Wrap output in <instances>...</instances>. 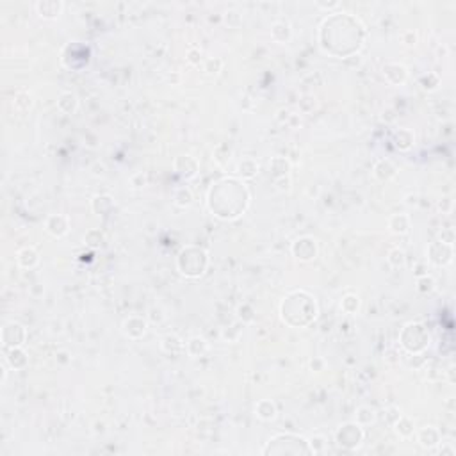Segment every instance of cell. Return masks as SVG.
Wrapping results in <instances>:
<instances>
[{
  "label": "cell",
  "mask_w": 456,
  "mask_h": 456,
  "mask_svg": "<svg viewBox=\"0 0 456 456\" xmlns=\"http://www.w3.org/2000/svg\"><path fill=\"white\" fill-rule=\"evenodd\" d=\"M293 255L300 260H312L317 255V244L310 237H300L293 242Z\"/></svg>",
  "instance_id": "cell-1"
},
{
  "label": "cell",
  "mask_w": 456,
  "mask_h": 456,
  "mask_svg": "<svg viewBox=\"0 0 456 456\" xmlns=\"http://www.w3.org/2000/svg\"><path fill=\"white\" fill-rule=\"evenodd\" d=\"M362 440V429L356 424H344L337 431V442L340 445H358Z\"/></svg>",
  "instance_id": "cell-2"
},
{
  "label": "cell",
  "mask_w": 456,
  "mask_h": 456,
  "mask_svg": "<svg viewBox=\"0 0 456 456\" xmlns=\"http://www.w3.org/2000/svg\"><path fill=\"white\" fill-rule=\"evenodd\" d=\"M36 11L41 18H57L63 11V2H57V0H39L36 2Z\"/></svg>",
  "instance_id": "cell-3"
},
{
  "label": "cell",
  "mask_w": 456,
  "mask_h": 456,
  "mask_svg": "<svg viewBox=\"0 0 456 456\" xmlns=\"http://www.w3.org/2000/svg\"><path fill=\"white\" fill-rule=\"evenodd\" d=\"M68 230H70V223L66 216L55 214L47 219V232L54 237H63L64 234H68Z\"/></svg>",
  "instance_id": "cell-4"
},
{
  "label": "cell",
  "mask_w": 456,
  "mask_h": 456,
  "mask_svg": "<svg viewBox=\"0 0 456 456\" xmlns=\"http://www.w3.org/2000/svg\"><path fill=\"white\" fill-rule=\"evenodd\" d=\"M383 75H385V78L390 82V84H394V86H399V84H403V82L406 80V77H408V71H406V68L403 66V64H398V63H389L383 66Z\"/></svg>",
  "instance_id": "cell-5"
},
{
  "label": "cell",
  "mask_w": 456,
  "mask_h": 456,
  "mask_svg": "<svg viewBox=\"0 0 456 456\" xmlns=\"http://www.w3.org/2000/svg\"><path fill=\"white\" fill-rule=\"evenodd\" d=\"M389 228L392 234H406L410 230V218L406 214H394L389 219Z\"/></svg>",
  "instance_id": "cell-6"
},
{
  "label": "cell",
  "mask_w": 456,
  "mask_h": 456,
  "mask_svg": "<svg viewBox=\"0 0 456 456\" xmlns=\"http://www.w3.org/2000/svg\"><path fill=\"white\" fill-rule=\"evenodd\" d=\"M375 176L382 182H389L396 176V166L390 160H380L375 166Z\"/></svg>",
  "instance_id": "cell-7"
},
{
  "label": "cell",
  "mask_w": 456,
  "mask_h": 456,
  "mask_svg": "<svg viewBox=\"0 0 456 456\" xmlns=\"http://www.w3.org/2000/svg\"><path fill=\"white\" fill-rule=\"evenodd\" d=\"M255 413H257V417H260L262 421H271V419L277 417V406H275L273 401H269V399H262L255 406Z\"/></svg>",
  "instance_id": "cell-8"
},
{
  "label": "cell",
  "mask_w": 456,
  "mask_h": 456,
  "mask_svg": "<svg viewBox=\"0 0 456 456\" xmlns=\"http://www.w3.org/2000/svg\"><path fill=\"white\" fill-rule=\"evenodd\" d=\"M271 36H273V39L278 41V43L289 41V38H291V25H289V22H285V20L275 22L273 27H271Z\"/></svg>",
  "instance_id": "cell-9"
},
{
  "label": "cell",
  "mask_w": 456,
  "mask_h": 456,
  "mask_svg": "<svg viewBox=\"0 0 456 456\" xmlns=\"http://www.w3.org/2000/svg\"><path fill=\"white\" fill-rule=\"evenodd\" d=\"M144 331H146V321L144 319H141L137 326H134L132 317H129V319L123 323V333H125L127 337H130V339H139V337L144 335Z\"/></svg>",
  "instance_id": "cell-10"
},
{
  "label": "cell",
  "mask_w": 456,
  "mask_h": 456,
  "mask_svg": "<svg viewBox=\"0 0 456 456\" xmlns=\"http://www.w3.org/2000/svg\"><path fill=\"white\" fill-rule=\"evenodd\" d=\"M38 260H39L38 253H36L32 248H24V250L18 253V264L25 269L34 267V265L38 264Z\"/></svg>",
  "instance_id": "cell-11"
},
{
  "label": "cell",
  "mask_w": 456,
  "mask_h": 456,
  "mask_svg": "<svg viewBox=\"0 0 456 456\" xmlns=\"http://www.w3.org/2000/svg\"><path fill=\"white\" fill-rule=\"evenodd\" d=\"M57 107L66 114L75 113V109H77V97L73 93H61V97L57 100Z\"/></svg>",
  "instance_id": "cell-12"
},
{
  "label": "cell",
  "mask_w": 456,
  "mask_h": 456,
  "mask_svg": "<svg viewBox=\"0 0 456 456\" xmlns=\"http://www.w3.org/2000/svg\"><path fill=\"white\" fill-rule=\"evenodd\" d=\"M394 143L399 150H408L413 144V134L408 129H399L394 134Z\"/></svg>",
  "instance_id": "cell-13"
},
{
  "label": "cell",
  "mask_w": 456,
  "mask_h": 456,
  "mask_svg": "<svg viewBox=\"0 0 456 456\" xmlns=\"http://www.w3.org/2000/svg\"><path fill=\"white\" fill-rule=\"evenodd\" d=\"M8 362L13 369H22L27 366V356L20 347H11V351L8 353Z\"/></svg>",
  "instance_id": "cell-14"
},
{
  "label": "cell",
  "mask_w": 456,
  "mask_h": 456,
  "mask_svg": "<svg viewBox=\"0 0 456 456\" xmlns=\"http://www.w3.org/2000/svg\"><path fill=\"white\" fill-rule=\"evenodd\" d=\"M269 168H271V171L275 173V178H280V176H285L289 173L291 164H289L284 157H275V159H271V162H269Z\"/></svg>",
  "instance_id": "cell-15"
},
{
  "label": "cell",
  "mask_w": 456,
  "mask_h": 456,
  "mask_svg": "<svg viewBox=\"0 0 456 456\" xmlns=\"http://www.w3.org/2000/svg\"><path fill=\"white\" fill-rule=\"evenodd\" d=\"M419 440L424 447H431V445H437L440 440V435L435 428H424L419 433Z\"/></svg>",
  "instance_id": "cell-16"
},
{
  "label": "cell",
  "mask_w": 456,
  "mask_h": 456,
  "mask_svg": "<svg viewBox=\"0 0 456 456\" xmlns=\"http://www.w3.org/2000/svg\"><path fill=\"white\" fill-rule=\"evenodd\" d=\"M114 205L113 198L109 195H102V196H95L93 198V211L97 214H104V212L111 211Z\"/></svg>",
  "instance_id": "cell-17"
},
{
  "label": "cell",
  "mask_w": 456,
  "mask_h": 456,
  "mask_svg": "<svg viewBox=\"0 0 456 456\" xmlns=\"http://www.w3.org/2000/svg\"><path fill=\"white\" fill-rule=\"evenodd\" d=\"M207 351V342L202 337H193L188 342V353L191 356H200Z\"/></svg>",
  "instance_id": "cell-18"
},
{
  "label": "cell",
  "mask_w": 456,
  "mask_h": 456,
  "mask_svg": "<svg viewBox=\"0 0 456 456\" xmlns=\"http://www.w3.org/2000/svg\"><path fill=\"white\" fill-rule=\"evenodd\" d=\"M387 260H389V264L392 265V267H396V269L405 267L406 255H405V251L399 250V248H394V250L389 251V257H387Z\"/></svg>",
  "instance_id": "cell-19"
},
{
  "label": "cell",
  "mask_w": 456,
  "mask_h": 456,
  "mask_svg": "<svg viewBox=\"0 0 456 456\" xmlns=\"http://www.w3.org/2000/svg\"><path fill=\"white\" fill-rule=\"evenodd\" d=\"M239 173H241L244 178H253L255 175L258 173V164L251 159H246L239 164Z\"/></svg>",
  "instance_id": "cell-20"
},
{
  "label": "cell",
  "mask_w": 456,
  "mask_h": 456,
  "mask_svg": "<svg viewBox=\"0 0 456 456\" xmlns=\"http://www.w3.org/2000/svg\"><path fill=\"white\" fill-rule=\"evenodd\" d=\"M340 307H342V310L347 314L358 312V308H360L358 296H355V294H347V296H344L342 301H340Z\"/></svg>",
  "instance_id": "cell-21"
},
{
  "label": "cell",
  "mask_w": 456,
  "mask_h": 456,
  "mask_svg": "<svg viewBox=\"0 0 456 456\" xmlns=\"http://www.w3.org/2000/svg\"><path fill=\"white\" fill-rule=\"evenodd\" d=\"M182 347H184V344L180 342L175 335H168L162 340V349L166 351V353H171V355H178L180 351H182Z\"/></svg>",
  "instance_id": "cell-22"
},
{
  "label": "cell",
  "mask_w": 456,
  "mask_h": 456,
  "mask_svg": "<svg viewBox=\"0 0 456 456\" xmlns=\"http://www.w3.org/2000/svg\"><path fill=\"white\" fill-rule=\"evenodd\" d=\"M175 203L178 207H189L193 203V193L188 188H180L175 191Z\"/></svg>",
  "instance_id": "cell-23"
},
{
  "label": "cell",
  "mask_w": 456,
  "mask_h": 456,
  "mask_svg": "<svg viewBox=\"0 0 456 456\" xmlns=\"http://www.w3.org/2000/svg\"><path fill=\"white\" fill-rule=\"evenodd\" d=\"M375 410L369 408V406H360L358 412H356V421L360 422V424H371V422L375 421Z\"/></svg>",
  "instance_id": "cell-24"
},
{
  "label": "cell",
  "mask_w": 456,
  "mask_h": 456,
  "mask_svg": "<svg viewBox=\"0 0 456 456\" xmlns=\"http://www.w3.org/2000/svg\"><path fill=\"white\" fill-rule=\"evenodd\" d=\"M396 431L401 435V437H410L413 433V424L410 419L406 417H399L398 422H396Z\"/></svg>",
  "instance_id": "cell-25"
},
{
  "label": "cell",
  "mask_w": 456,
  "mask_h": 456,
  "mask_svg": "<svg viewBox=\"0 0 456 456\" xmlns=\"http://www.w3.org/2000/svg\"><path fill=\"white\" fill-rule=\"evenodd\" d=\"M15 106L18 107V109H29V107L32 106L31 95L25 93V91H20V93L16 95V98H15Z\"/></svg>",
  "instance_id": "cell-26"
},
{
  "label": "cell",
  "mask_w": 456,
  "mask_h": 456,
  "mask_svg": "<svg viewBox=\"0 0 456 456\" xmlns=\"http://www.w3.org/2000/svg\"><path fill=\"white\" fill-rule=\"evenodd\" d=\"M417 285L421 293H431L433 289H435V280L431 277H422L417 280Z\"/></svg>",
  "instance_id": "cell-27"
},
{
  "label": "cell",
  "mask_w": 456,
  "mask_h": 456,
  "mask_svg": "<svg viewBox=\"0 0 456 456\" xmlns=\"http://www.w3.org/2000/svg\"><path fill=\"white\" fill-rule=\"evenodd\" d=\"M221 66H223L221 59H209L205 63V70L211 71V73H218V71L221 70Z\"/></svg>",
  "instance_id": "cell-28"
},
{
  "label": "cell",
  "mask_w": 456,
  "mask_h": 456,
  "mask_svg": "<svg viewBox=\"0 0 456 456\" xmlns=\"http://www.w3.org/2000/svg\"><path fill=\"white\" fill-rule=\"evenodd\" d=\"M225 22L226 24H232V25H239V22H241L239 13L237 11H226L225 13Z\"/></svg>",
  "instance_id": "cell-29"
},
{
  "label": "cell",
  "mask_w": 456,
  "mask_h": 456,
  "mask_svg": "<svg viewBox=\"0 0 456 456\" xmlns=\"http://www.w3.org/2000/svg\"><path fill=\"white\" fill-rule=\"evenodd\" d=\"M323 442H324L323 437H314L312 440H310V445H312V447H310V451L321 452V451H323V445H324Z\"/></svg>",
  "instance_id": "cell-30"
},
{
  "label": "cell",
  "mask_w": 456,
  "mask_h": 456,
  "mask_svg": "<svg viewBox=\"0 0 456 456\" xmlns=\"http://www.w3.org/2000/svg\"><path fill=\"white\" fill-rule=\"evenodd\" d=\"M403 41H405L408 47H413V45L417 43V36H415L413 31H408V32H405V36H403Z\"/></svg>",
  "instance_id": "cell-31"
},
{
  "label": "cell",
  "mask_w": 456,
  "mask_h": 456,
  "mask_svg": "<svg viewBox=\"0 0 456 456\" xmlns=\"http://www.w3.org/2000/svg\"><path fill=\"white\" fill-rule=\"evenodd\" d=\"M188 59H189V63L191 64H198L200 59H202V54H200V50H196V48H191L189 54H188Z\"/></svg>",
  "instance_id": "cell-32"
},
{
  "label": "cell",
  "mask_w": 456,
  "mask_h": 456,
  "mask_svg": "<svg viewBox=\"0 0 456 456\" xmlns=\"http://www.w3.org/2000/svg\"><path fill=\"white\" fill-rule=\"evenodd\" d=\"M275 182H277V186H278L280 191H287V189L291 188V186H289L291 182H289V178H285V176H282V178H275Z\"/></svg>",
  "instance_id": "cell-33"
},
{
  "label": "cell",
  "mask_w": 456,
  "mask_h": 456,
  "mask_svg": "<svg viewBox=\"0 0 456 456\" xmlns=\"http://www.w3.org/2000/svg\"><path fill=\"white\" fill-rule=\"evenodd\" d=\"M6 376H8V369H6V363H2V383L6 382Z\"/></svg>",
  "instance_id": "cell-34"
},
{
  "label": "cell",
  "mask_w": 456,
  "mask_h": 456,
  "mask_svg": "<svg viewBox=\"0 0 456 456\" xmlns=\"http://www.w3.org/2000/svg\"><path fill=\"white\" fill-rule=\"evenodd\" d=\"M317 6H321V8H335V6H339L337 2H331V4H317Z\"/></svg>",
  "instance_id": "cell-35"
}]
</instances>
